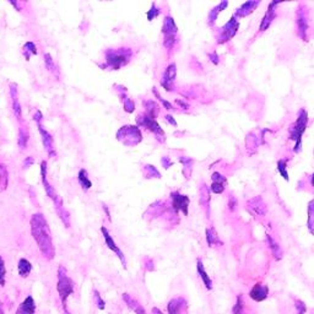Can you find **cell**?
<instances>
[{
  "instance_id": "cell-40",
  "label": "cell",
  "mask_w": 314,
  "mask_h": 314,
  "mask_svg": "<svg viewBox=\"0 0 314 314\" xmlns=\"http://www.w3.org/2000/svg\"><path fill=\"white\" fill-rule=\"evenodd\" d=\"M307 226L309 232L314 234V200H312L308 205V221Z\"/></svg>"
},
{
  "instance_id": "cell-51",
  "label": "cell",
  "mask_w": 314,
  "mask_h": 314,
  "mask_svg": "<svg viewBox=\"0 0 314 314\" xmlns=\"http://www.w3.org/2000/svg\"><path fill=\"white\" fill-rule=\"evenodd\" d=\"M35 162H36L35 157H32V156H27V157H25V160H23L22 168H23V170L30 168V167H31L32 164H35Z\"/></svg>"
},
{
  "instance_id": "cell-54",
  "label": "cell",
  "mask_w": 314,
  "mask_h": 314,
  "mask_svg": "<svg viewBox=\"0 0 314 314\" xmlns=\"http://www.w3.org/2000/svg\"><path fill=\"white\" fill-rule=\"evenodd\" d=\"M207 56H209V58H210V62H211L212 64H215V65H218V64L220 63V59H219V54L216 53V51L211 52V53H209Z\"/></svg>"
},
{
  "instance_id": "cell-43",
  "label": "cell",
  "mask_w": 314,
  "mask_h": 314,
  "mask_svg": "<svg viewBox=\"0 0 314 314\" xmlns=\"http://www.w3.org/2000/svg\"><path fill=\"white\" fill-rule=\"evenodd\" d=\"M122 102H123V109L127 112V113H133L135 111V102L132 99L126 96L122 99Z\"/></svg>"
},
{
  "instance_id": "cell-28",
  "label": "cell",
  "mask_w": 314,
  "mask_h": 314,
  "mask_svg": "<svg viewBox=\"0 0 314 314\" xmlns=\"http://www.w3.org/2000/svg\"><path fill=\"white\" fill-rule=\"evenodd\" d=\"M267 242H268V245H269L271 254H273V257L275 258V260H280V259H282V255H283L282 248L279 246V243H277L276 240L273 238V236L269 233H267Z\"/></svg>"
},
{
  "instance_id": "cell-50",
  "label": "cell",
  "mask_w": 314,
  "mask_h": 314,
  "mask_svg": "<svg viewBox=\"0 0 314 314\" xmlns=\"http://www.w3.org/2000/svg\"><path fill=\"white\" fill-rule=\"evenodd\" d=\"M228 209H230V211H234V210L237 209V199L233 197V195H230L228 197Z\"/></svg>"
},
{
  "instance_id": "cell-39",
  "label": "cell",
  "mask_w": 314,
  "mask_h": 314,
  "mask_svg": "<svg viewBox=\"0 0 314 314\" xmlns=\"http://www.w3.org/2000/svg\"><path fill=\"white\" fill-rule=\"evenodd\" d=\"M287 162L288 158H281L277 161V171L281 175V177L285 181H288V172H287Z\"/></svg>"
},
{
  "instance_id": "cell-55",
  "label": "cell",
  "mask_w": 314,
  "mask_h": 314,
  "mask_svg": "<svg viewBox=\"0 0 314 314\" xmlns=\"http://www.w3.org/2000/svg\"><path fill=\"white\" fill-rule=\"evenodd\" d=\"M164 119H166L167 123H170L171 126H173V127H177V126H178V124H177L176 119H175V118H173V115L166 114V115H164Z\"/></svg>"
},
{
  "instance_id": "cell-58",
  "label": "cell",
  "mask_w": 314,
  "mask_h": 314,
  "mask_svg": "<svg viewBox=\"0 0 314 314\" xmlns=\"http://www.w3.org/2000/svg\"><path fill=\"white\" fill-rule=\"evenodd\" d=\"M102 207H103V210H105V212H106V216H107V219H108V221L111 222L112 221V219H111V212H109V209H108V206L106 205V204H102Z\"/></svg>"
},
{
  "instance_id": "cell-7",
  "label": "cell",
  "mask_w": 314,
  "mask_h": 314,
  "mask_svg": "<svg viewBox=\"0 0 314 314\" xmlns=\"http://www.w3.org/2000/svg\"><path fill=\"white\" fill-rule=\"evenodd\" d=\"M161 32L163 35V47L167 51H172L175 48L177 41H178V37H177V35H178V26H177L175 19L171 15L164 16Z\"/></svg>"
},
{
  "instance_id": "cell-25",
  "label": "cell",
  "mask_w": 314,
  "mask_h": 314,
  "mask_svg": "<svg viewBox=\"0 0 314 314\" xmlns=\"http://www.w3.org/2000/svg\"><path fill=\"white\" fill-rule=\"evenodd\" d=\"M200 205L205 211V214L209 216L210 215V200H211V197H210V187H207L205 183L200 185Z\"/></svg>"
},
{
  "instance_id": "cell-36",
  "label": "cell",
  "mask_w": 314,
  "mask_h": 314,
  "mask_svg": "<svg viewBox=\"0 0 314 314\" xmlns=\"http://www.w3.org/2000/svg\"><path fill=\"white\" fill-rule=\"evenodd\" d=\"M142 173H144L146 179H152V178L160 179L161 178L160 171H158L154 164H145L144 168H142Z\"/></svg>"
},
{
  "instance_id": "cell-44",
  "label": "cell",
  "mask_w": 314,
  "mask_h": 314,
  "mask_svg": "<svg viewBox=\"0 0 314 314\" xmlns=\"http://www.w3.org/2000/svg\"><path fill=\"white\" fill-rule=\"evenodd\" d=\"M160 15H161V9L157 7L156 3H152L150 10H149L148 13H146V16H148V20H149V21L155 20V19H156V17L160 16Z\"/></svg>"
},
{
  "instance_id": "cell-60",
  "label": "cell",
  "mask_w": 314,
  "mask_h": 314,
  "mask_svg": "<svg viewBox=\"0 0 314 314\" xmlns=\"http://www.w3.org/2000/svg\"><path fill=\"white\" fill-rule=\"evenodd\" d=\"M310 184H312V187L314 188V173L310 176Z\"/></svg>"
},
{
  "instance_id": "cell-38",
  "label": "cell",
  "mask_w": 314,
  "mask_h": 314,
  "mask_svg": "<svg viewBox=\"0 0 314 314\" xmlns=\"http://www.w3.org/2000/svg\"><path fill=\"white\" fill-rule=\"evenodd\" d=\"M232 314H246V303L243 296L238 295L232 307Z\"/></svg>"
},
{
  "instance_id": "cell-18",
  "label": "cell",
  "mask_w": 314,
  "mask_h": 314,
  "mask_svg": "<svg viewBox=\"0 0 314 314\" xmlns=\"http://www.w3.org/2000/svg\"><path fill=\"white\" fill-rule=\"evenodd\" d=\"M168 314H188V302L184 297H175L167 303Z\"/></svg>"
},
{
  "instance_id": "cell-29",
  "label": "cell",
  "mask_w": 314,
  "mask_h": 314,
  "mask_svg": "<svg viewBox=\"0 0 314 314\" xmlns=\"http://www.w3.org/2000/svg\"><path fill=\"white\" fill-rule=\"evenodd\" d=\"M78 182L80 184V187L82 188V190L87 191L92 188V182H91L90 177H88L87 170L81 168L78 173Z\"/></svg>"
},
{
  "instance_id": "cell-45",
  "label": "cell",
  "mask_w": 314,
  "mask_h": 314,
  "mask_svg": "<svg viewBox=\"0 0 314 314\" xmlns=\"http://www.w3.org/2000/svg\"><path fill=\"white\" fill-rule=\"evenodd\" d=\"M5 280H7V267H5V260L0 255V286L5 285Z\"/></svg>"
},
{
  "instance_id": "cell-9",
  "label": "cell",
  "mask_w": 314,
  "mask_h": 314,
  "mask_svg": "<svg viewBox=\"0 0 314 314\" xmlns=\"http://www.w3.org/2000/svg\"><path fill=\"white\" fill-rule=\"evenodd\" d=\"M136 126L139 128H145L148 129L149 132H151L156 136V139L160 142L166 141V134H164V130L161 128L160 124L157 123L156 119L151 118L150 115H148L145 113H140L138 117H136Z\"/></svg>"
},
{
  "instance_id": "cell-1",
  "label": "cell",
  "mask_w": 314,
  "mask_h": 314,
  "mask_svg": "<svg viewBox=\"0 0 314 314\" xmlns=\"http://www.w3.org/2000/svg\"><path fill=\"white\" fill-rule=\"evenodd\" d=\"M30 226H31L32 238L37 243L42 257L50 261L53 260L56 258V247H54L53 237H52L47 219L41 212L33 214L30 220Z\"/></svg>"
},
{
  "instance_id": "cell-5",
  "label": "cell",
  "mask_w": 314,
  "mask_h": 314,
  "mask_svg": "<svg viewBox=\"0 0 314 314\" xmlns=\"http://www.w3.org/2000/svg\"><path fill=\"white\" fill-rule=\"evenodd\" d=\"M308 126V113L304 108H301L297 113V118L288 128V139L295 141L294 152L298 154L302 149V136Z\"/></svg>"
},
{
  "instance_id": "cell-57",
  "label": "cell",
  "mask_w": 314,
  "mask_h": 314,
  "mask_svg": "<svg viewBox=\"0 0 314 314\" xmlns=\"http://www.w3.org/2000/svg\"><path fill=\"white\" fill-rule=\"evenodd\" d=\"M175 102L177 103V105L179 106V107L183 108V109H185V111H187V109H189V105H188L187 102H185V101H183V100H176Z\"/></svg>"
},
{
  "instance_id": "cell-20",
  "label": "cell",
  "mask_w": 314,
  "mask_h": 314,
  "mask_svg": "<svg viewBox=\"0 0 314 314\" xmlns=\"http://www.w3.org/2000/svg\"><path fill=\"white\" fill-rule=\"evenodd\" d=\"M36 309H37V306H36L35 298L32 295H29L21 302L15 314H36Z\"/></svg>"
},
{
  "instance_id": "cell-2",
  "label": "cell",
  "mask_w": 314,
  "mask_h": 314,
  "mask_svg": "<svg viewBox=\"0 0 314 314\" xmlns=\"http://www.w3.org/2000/svg\"><path fill=\"white\" fill-rule=\"evenodd\" d=\"M47 171H48L47 161L45 160L41 161V179L45 194H47L48 197H50V199L53 201V205L54 209H56L57 215L59 216L60 221L63 222L64 226H65V228H70V226H71V222H70V212L65 209V206H64L62 197L57 193L56 188H54L50 183V181H48Z\"/></svg>"
},
{
  "instance_id": "cell-33",
  "label": "cell",
  "mask_w": 314,
  "mask_h": 314,
  "mask_svg": "<svg viewBox=\"0 0 314 314\" xmlns=\"http://www.w3.org/2000/svg\"><path fill=\"white\" fill-rule=\"evenodd\" d=\"M43 60H44V65L45 68L48 69V71L52 73L56 78H59V69H58L57 64L54 63L53 57H52L51 53H44L43 54Z\"/></svg>"
},
{
  "instance_id": "cell-13",
  "label": "cell",
  "mask_w": 314,
  "mask_h": 314,
  "mask_svg": "<svg viewBox=\"0 0 314 314\" xmlns=\"http://www.w3.org/2000/svg\"><path fill=\"white\" fill-rule=\"evenodd\" d=\"M177 78V65L176 63H171L166 69H164L162 78H161V86H162L167 92H171L175 88V81Z\"/></svg>"
},
{
  "instance_id": "cell-32",
  "label": "cell",
  "mask_w": 314,
  "mask_h": 314,
  "mask_svg": "<svg viewBox=\"0 0 314 314\" xmlns=\"http://www.w3.org/2000/svg\"><path fill=\"white\" fill-rule=\"evenodd\" d=\"M179 162L183 164V170L182 173L183 176L185 177V179H189L191 176V172H193V158L187 157V156H181L179 157Z\"/></svg>"
},
{
  "instance_id": "cell-10",
  "label": "cell",
  "mask_w": 314,
  "mask_h": 314,
  "mask_svg": "<svg viewBox=\"0 0 314 314\" xmlns=\"http://www.w3.org/2000/svg\"><path fill=\"white\" fill-rule=\"evenodd\" d=\"M238 30H239V21L233 15V16L231 17V19L228 20L224 26H222L220 32H219L218 43L225 44V43H227V42H230L231 39L237 35Z\"/></svg>"
},
{
  "instance_id": "cell-17",
  "label": "cell",
  "mask_w": 314,
  "mask_h": 314,
  "mask_svg": "<svg viewBox=\"0 0 314 314\" xmlns=\"http://www.w3.org/2000/svg\"><path fill=\"white\" fill-rule=\"evenodd\" d=\"M10 97H11V108H13V113L16 118L17 122L21 123L22 119V107L19 100V91H17V85L15 82L10 84Z\"/></svg>"
},
{
  "instance_id": "cell-19",
  "label": "cell",
  "mask_w": 314,
  "mask_h": 314,
  "mask_svg": "<svg viewBox=\"0 0 314 314\" xmlns=\"http://www.w3.org/2000/svg\"><path fill=\"white\" fill-rule=\"evenodd\" d=\"M269 297V286L258 282L249 291V298L254 302H263Z\"/></svg>"
},
{
  "instance_id": "cell-46",
  "label": "cell",
  "mask_w": 314,
  "mask_h": 314,
  "mask_svg": "<svg viewBox=\"0 0 314 314\" xmlns=\"http://www.w3.org/2000/svg\"><path fill=\"white\" fill-rule=\"evenodd\" d=\"M212 183H220V184H227V178L224 175H221L220 172H214L211 176Z\"/></svg>"
},
{
  "instance_id": "cell-23",
  "label": "cell",
  "mask_w": 314,
  "mask_h": 314,
  "mask_svg": "<svg viewBox=\"0 0 314 314\" xmlns=\"http://www.w3.org/2000/svg\"><path fill=\"white\" fill-rule=\"evenodd\" d=\"M197 271L198 275H199L201 281L204 283V286H205V288L207 291H211L212 287H214V283H212L211 277L209 276V274H207V271L205 270V267H204V263L201 259H198L197 260Z\"/></svg>"
},
{
  "instance_id": "cell-11",
  "label": "cell",
  "mask_w": 314,
  "mask_h": 314,
  "mask_svg": "<svg viewBox=\"0 0 314 314\" xmlns=\"http://www.w3.org/2000/svg\"><path fill=\"white\" fill-rule=\"evenodd\" d=\"M101 233H102L106 246H107L108 248L111 249V251L113 252L115 255H117L118 259H119V260H120L122 265H123L124 269H127V258H126V255H124V253L122 252V249L119 248V246H118L117 243H115L113 236H112L111 232H109L108 228L105 227V226H102V227H101Z\"/></svg>"
},
{
  "instance_id": "cell-35",
  "label": "cell",
  "mask_w": 314,
  "mask_h": 314,
  "mask_svg": "<svg viewBox=\"0 0 314 314\" xmlns=\"http://www.w3.org/2000/svg\"><path fill=\"white\" fill-rule=\"evenodd\" d=\"M9 187V171L5 164L0 163V193L5 191Z\"/></svg>"
},
{
  "instance_id": "cell-61",
  "label": "cell",
  "mask_w": 314,
  "mask_h": 314,
  "mask_svg": "<svg viewBox=\"0 0 314 314\" xmlns=\"http://www.w3.org/2000/svg\"><path fill=\"white\" fill-rule=\"evenodd\" d=\"M0 314H5L4 309H3V307H2V301H0Z\"/></svg>"
},
{
  "instance_id": "cell-59",
  "label": "cell",
  "mask_w": 314,
  "mask_h": 314,
  "mask_svg": "<svg viewBox=\"0 0 314 314\" xmlns=\"http://www.w3.org/2000/svg\"><path fill=\"white\" fill-rule=\"evenodd\" d=\"M151 314H163V312L160 309V308L154 307V308H152V310H151Z\"/></svg>"
},
{
  "instance_id": "cell-41",
  "label": "cell",
  "mask_w": 314,
  "mask_h": 314,
  "mask_svg": "<svg viewBox=\"0 0 314 314\" xmlns=\"http://www.w3.org/2000/svg\"><path fill=\"white\" fill-rule=\"evenodd\" d=\"M152 93L155 94V97H156V99L160 101L161 103H162V106H163V108L164 109H167V111H173V109H175V107H173V105L171 102H168V101H166L163 99L162 96H161L160 93H158V91H157V88L156 87H152Z\"/></svg>"
},
{
  "instance_id": "cell-49",
  "label": "cell",
  "mask_w": 314,
  "mask_h": 314,
  "mask_svg": "<svg viewBox=\"0 0 314 314\" xmlns=\"http://www.w3.org/2000/svg\"><path fill=\"white\" fill-rule=\"evenodd\" d=\"M144 268L146 271H155V263L151 258H145Z\"/></svg>"
},
{
  "instance_id": "cell-14",
  "label": "cell",
  "mask_w": 314,
  "mask_h": 314,
  "mask_svg": "<svg viewBox=\"0 0 314 314\" xmlns=\"http://www.w3.org/2000/svg\"><path fill=\"white\" fill-rule=\"evenodd\" d=\"M38 128V132L41 134V138H42V144H43V148L45 152L48 154V156L50 157H56L57 156V151H56V145H54V139L53 135L48 132L45 128L41 124H37Z\"/></svg>"
},
{
  "instance_id": "cell-4",
  "label": "cell",
  "mask_w": 314,
  "mask_h": 314,
  "mask_svg": "<svg viewBox=\"0 0 314 314\" xmlns=\"http://www.w3.org/2000/svg\"><path fill=\"white\" fill-rule=\"evenodd\" d=\"M133 57V50L128 47L120 48H109L105 52L106 63L103 68H108L111 70H119L126 66L130 62Z\"/></svg>"
},
{
  "instance_id": "cell-42",
  "label": "cell",
  "mask_w": 314,
  "mask_h": 314,
  "mask_svg": "<svg viewBox=\"0 0 314 314\" xmlns=\"http://www.w3.org/2000/svg\"><path fill=\"white\" fill-rule=\"evenodd\" d=\"M92 295H93V301H94V303H96L97 308H99L100 310H105L106 309V301L103 300L100 292L97 291L96 288H94L92 291Z\"/></svg>"
},
{
  "instance_id": "cell-30",
  "label": "cell",
  "mask_w": 314,
  "mask_h": 314,
  "mask_svg": "<svg viewBox=\"0 0 314 314\" xmlns=\"http://www.w3.org/2000/svg\"><path fill=\"white\" fill-rule=\"evenodd\" d=\"M17 270H19V275L22 279H27L32 271V264L31 261L27 260L26 258H21L17 263Z\"/></svg>"
},
{
  "instance_id": "cell-37",
  "label": "cell",
  "mask_w": 314,
  "mask_h": 314,
  "mask_svg": "<svg viewBox=\"0 0 314 314\" xmlns=\"http://www.w3.org/2000/svg\"><path fill=\"white\" fill-rule=\"evenodd\" d=\"M258 146H259L258 138L254 135V134L251 133L246 138V150H247V152H248V155L251 154V149H253V154H254V152H257Z\"/></svg>"
},
{
  "instance_id": "cell-3",
  "label": "cell",
  "mask_w": 314,
  "mask_h": 314,
  "mask_svg": "<svg viewBox=\"0 0 314 314\" xmlns=\"http://www.w3.org/2000/svg\"><path fill=\"white\" fill-rule=\"evenodd\" d=\"M57 276V291L58 295H59L60 303H62L63 310L65 312V314H70V310L68 308V300L70 296L74 294V281H73L71 277L68 275V270H66V268H64L63 265H59V268H58Z\"/></svg>"
},
{
  "instance_id": "cell-53",
  "label": "cell",
  "mask_w": 314,
  "mask_h": 314,
  "mask_svg": "<svg viewBox=\"0 0 314 314\" xmlns=\"http://www.w3.org/2000/svg\"><path fill=\"white\" fill-rule=\"evenodd\" d=\"M32 119L35 120L36 124H41L42 120H43V113H42L39 109H36V112H35V114H33Z\"/></svg>"
},
{
  "instance_id": "cell-6",
  "label": "cell",
  "mask_w": 314,
  "mask_h": 314,
  "mask_svg": "<svg viewBox=\"0 0 314 314\" xmlns=\"http://www.w3.org/2000/svg\"><path fill=\"white\" fill-rule=\"evenodd\" d=\"M115 138L127 148H134L142 141V133L138 126L127 124L117 130Z\"/></svg>"
},
{
  "instance_id": "cell-31",
  "label": "cell",
  "mask_w": 314,
  "mask_h": 314,
  "mask_svg": "<svg viewBox=\"0 0 314 314\" xmlns=\"http://www.w3.org/2000/svg\"><path fill=\"white\" fill-rule=\"evenodd\" d=\"M144 106H145V113L150 115V117L154 118V119H156L158 114H160V106L157 105L156 101L146 100L144 101Z\"/></svg>"
},
{
  "instance_id": "cell-16",
  "label": "cell",
  "mask_w": 314,
  "mask_h": 314,
  "mask_svg": "<svg viewBox=\"0 0 314 314\" xmlns=\"http://www.w3.org/2000/svg\"><path fill=\"white\" fill-rule=\"evenodd\" d=\"M281 4V2H271L269 5H268V10L265 15L263 16V19L260 21V26H259V31L264 32L269 29L271 23L274 22V20L276 19V8L277 5Z\"/></svg>"
},
{
  "instance_id": "cell-21",
  "label": "cell",
  "mask_w": 314,
  "mask_h": 314,
  "mask_svg": "<svg viewBox=\"0 0 314 314\" xmlns=\"http://www.w3.org/2000/svg\"><path fill=\"white\" fill-rule=\"evenodd\" d=\"M259 5H260V2H259V0H257V2H255V0L246 2L245 4H242L238 9H237L236 13H234V16H236L237 19H242V17L249 16V15H251Z\"/></svg>"
},
{
  "instance_id": "cell-12",
  "label": "cell",
  "mask_w": 314,
  "mask_h": 314,
  "mask_svg": "<svg viewBox=\"0 0 314 314\" xmlns=\"http://www.w3.org/2000/svg\"><path fill=\"white\" fill-rule=\"evenodd\" d=\"M171 200H172V209L178 214V212H182L184 216H188L189 214V203H190V199H189L188 195L181 194L178 190L172 191L170 194Z\"/></svg>"
},
{
  "instance_id": "cell-34",
  "label": "cell",
  "mask_w": 314,
  "mask_h": 314,
  "mask_svg": "<svg viewBox=\"0 0 314 314\" xmlns=\"http://www.w3.org/2000/svg\"><path fill=\"white\" fill-rule=\"evenodd\" d=\"M22 54H23V57H25V59L27 60V62L31 59L32 56H37L38 51H37V45L35 44V42H32V41L26 42V43L23 44V47H22Z\"/></svg>"
},
{
  "instance_id": "cell-52",
  "label": "cell",
  "mask_w": 314,
  "mask_h": 314,
  "mask_svg": "<svg viewBox=\"0 0 314 314\" xmlns=\"http://www.w3.org/2000/svg\"><path fill=\"white\" fill-rule=\"evenodd\" d=\"M161 163H162V167L164 170H168L171 166H173V161L171 160L168 156H163L161 158Z\"/></svg>"
},
{
  "instance_id": "cell-8",
  "label": "cell",
  "mask_w": 314,
  "mask_h": 314,
  "mask_svg": "<svg viewBox=\"0 0 314 314\" xmlns=\"http://www.w3.org/2000/svg\"><path fill=\"white\" fill-rule=\"evenodd\" d=\"M296 26H297V36L302 41H309V10L306 4H298L296 11Z\"/></svg>"
},
{
  "instance_id": "cell-47",
  "label": "cell",
  "mask_w": 314,
  "mask_h": 314,
  "mask_svg": "<svg viewBox=\"0 0 314 314\" xmlns=\"http://www.w3.org/2000/svg\"><path fill=\"white\" fill-rule=\"evenodd\" d=\"M295 309L297 314H304L307 312L306 303L301 300H295Z\"/></svg>"
},
{
  "instance_id": "cell-15",
  "label": "cell",
  "mask_w": 314,
  "mask_h": 314,
  "mask_svg": "<svg viewBox=\"0 0 314 314\" xmlns=\"http://www.w3.org/2000/svg\"><path fill=\"white\" fill-rule=\"evenodd\" d=\"M247 209L254 218H264L267 215L268 207L261 197H254L247 203Z\"/></svg>"
},
{
  "instance_id": "cell-48",
  "label": "cell",
  "mask_w": 314,
  "mask_h": 314,
  "mask_svg": "<svg viewBox=\"0 0 314 314\" xmlns=\"http://www.w3.org/2000/svg\"><path fill=\"white\" fill-rule=\"evenodd\" d=\"M225 188H226V185L225 184H220V183H211V185H210V191H212V193H215V194H222L225 191Z\"/></svg>"
},
{
  "instance_id": "cell-24",
  "label": "cell",
  "mask_w": 314,
  "mask_h": 314,
  "mask_svg": "<svg viewBox=\"0 0 314 314\" xmlns=\"http://www.w3.org/2000/svg\"><path fill=\"white\" fill-rule=\"evenodd\" d=\"M122 300L124 301V303L127 304L128 308H130L135 314H146V310L145 308L142 307V304H140L132 295L127 294L126 292V294L122 295Z\"/></svg>"
},
{
  "instance_id": "cell-26",
  "label": "cell",
  "mask_w": 314,
  "mask_h": 314,
  "mask_svg": "<svg viewBox=\"0 0 314 314\" xmlns=\"http://www.w3.org/2000/svg\"><path fill=\"white\" fill-rule=\"evenodd\" d=\"M227 7H228V2L227 0H224V2H221L220 4L216 5L215 8H212L211 10H210L209 16H207V25L214 26L216 23V20H218L219 15H220Z\"/></svg>"
},
{
  "instance_id": "cell-27",
  "label": "cell",
  "mask_w": 314,
  "mask_h": 314,
  "mask_svg": "<svg viewBox=\"0 0 314 314\" xmlns=\"http://www.w3.org/2000/svg\"><path fill=\"white\" fill-rule=\"evenodd\" d=\"M205 238H206L207 246H209L210 248H212V247H216V246L224 245L214 227H207L206 228V230H205Z\"/></svg>"
},
{
  "instance_id": "cell-56",
  "label": "cell",
  "mask_w": 314,
  "mask_h": 314,
  "mask_svg": "<svg viewBox=\"0 0 314 314\" xmlns=\"http://www.w3.org/2000/svg\"><path fill=\"white\" fill-rule=\"evenodd\" d=\"M9 3H10L11 5H13V7L16 9L17 11H21L22 10V3H20V2H17V0H9Z\"/></svg>"
},
{
  "instance_id": "cell-22",
  "label": "cell",
  "mask_w": 314,
  "mask_h": 314,
  "mask_svg": "<svg viewBox=\"0 0 314 314\" xmlns=\"http://www.w3.org/2000/svg\"><path fill=\"white\" fill-rule=\"evenodd\" d=\"M30 141V129L26 122H21L19 123V138H17V145H19L20 150L23 151L27 149Z\"/></svg>"
}]
</instances>
